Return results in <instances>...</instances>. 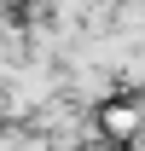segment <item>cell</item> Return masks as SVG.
<instances>
[{
	"label": "cell",
	"instance_id": "6da1fadb",
	"mask_svg": "<svg viewBox=\"0 0 145 151\" xmlns=\"http://www.w3.org/2000/svg\"><path fill=\"white\" fill-rule=\"evenodd\" d=\"M134 128H139L134 111H105V134H134Z\"/></svg>",
	"mask_w": 145,
	"mask_h": 151
}]
</instances>
